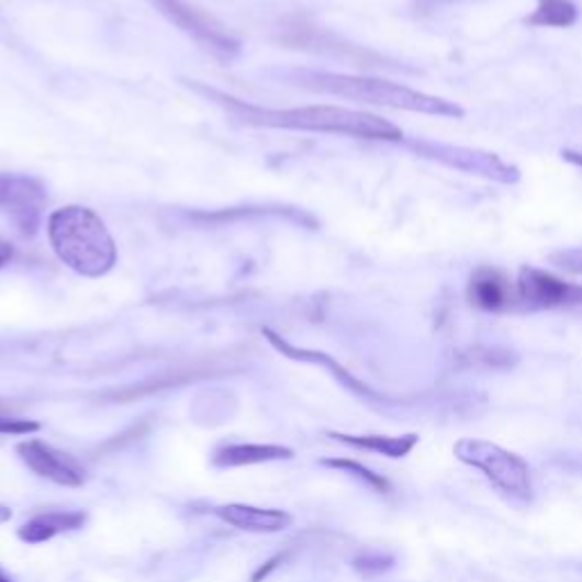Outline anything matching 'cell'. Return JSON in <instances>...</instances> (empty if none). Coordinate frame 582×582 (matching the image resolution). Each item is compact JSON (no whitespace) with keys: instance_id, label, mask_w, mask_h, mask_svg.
<instances>
[{"instance_id":"16","label":"cell","mask_w":582,"mask_h":582,"mask_svg":"<svg viewBox=\"0 0 582 582\" xmlns=\"http://www.w3.org/2000/svg\"><path fill=\"white\" fill-rule=\"evenodd\" d=\"M548 262L556 265L558 269H562V271H567V273L582 276V246L551 253V255H548Z\"/></svg>"},{"instance_id":"13","label":"cell","mask_w":582,"mask_h":582,"mask_svg":"<svg viewBox=\"0 0 582 582\" xmlns=\"http://www.w3.org/2000/svg\"><path fill=\"white\" fill-rule=\"evenodd\" d=\"M328 437L344 441L355 448H365L380 452L387 458H405L407 452L416 446V435H405V437H382V435H342V433H328Z\"/></svg>"},{"instance_id":"3","label":"cell","mask_w":582,"mask_h":582,"mask_svg":"<svg viewBox=\"0 0 582 582\" xmlns=\"http://www.w3.org/2000/svg\"><path fill=\"white\" fill-rule=\"evenodd\" d=\"M250 116L260 119L267 125L294 127V131L331 133V135H346V137L373 139V142H403V131L392 121L369 112H358L337 105H310L294 110H278V112H253Z\"/></svg>"},{"instance_id":"6","label":"cell","mask_w":582,"mask_h":582,"mask_svg":"<svg viewBox=\"0 0 582 582\" xmlns=\"http://www.w3.org/2000/svg\"><path fill=\"white\" fill-rule=\"evenodd\" d=\"M16 452H19L21 462L32 473L59 484V488L76 490V488H82L87 480L85 467L76 458H71L69 452H61L40 439H25L16 444Z\"/></svg>"},{"instance_id":"19","label":"cell","mask_w":582,"mask_h":582,"mask_svg":"<svg viewBox=\"0 0 582 582\" xmlns=\"http://www.w3.org/2000/svg\"><path fill=\"white\" fill-rule=\"evenodd\" d=\"M278 562H282V558H273V560H269L265 567L257 569V573L253 575V582H262V578H267V575L278 567Z\"/></svg>"},{"instance_id":"10","label":"cell","mask_w":582,"mask_h":582,"mask_svg":"<svg viewBox=\"0 0 582 582\" xmlns=\"http://www.w3.org/2000/svg\"><path fill=\"white\" fill-rule=\"evenodd\" d=\"M516 296L528 307L569 305V282L548 271L524 267L519 280H516Z\"/></svg>"},{"instance_id":"7","label":"cell","mask_w":582,"mask_h":582,"mask_svg":"<svg viewBox=\"0 0 582 582\" xmlns=\"http://www.w3.org/2000/svg\"><path fill=\"white\" fill-rule=\"evenodd\" d=\"M44 199V187L37 180L0 174V212L21 223L23 231L37 225Z\"/></svg>"},{"instance_id":"23","label":"cell","mask_w":582,"mask_h":582,"mask_svg":"<svg viewBox=\"0 0 582 582\" xmlns=\"http://www.w3.org/2000/svg\"><path fill=\"white\" fill-rule=\"evenodd\" d=\"M0 582H12V580H10V578H5L3 573H0Z\"/></svg>"},{"instance_id":"11","label":"cell","mask_w":582,"mask_h":582,"mask_svg":"<svg viewBox=\"0 0 582 582\" xmlns=\"http://www.w3.org/2000/svg\"><path fill=\"white\" fill-rule=\"evenodd\" d=\"M87 524V514L76 510H48L42 512L37 516H32L27 524H23L19 528V539L25 544H44L51 541L53 537L61 535V533H71V530H80Z\"/></svg>"},{"instance_id":"1","label":"cell","mask_w":582,"mask_h":582,"mask_svg":"<svg viewBox=\"0 0 582 582\" xmlns=\"http://www.w3.org/2000/svg\"><path fill=\"white\" fill-rule=\"evenodd\" d=\"M301 85L312 91L339 96V99H348L355 103L428 114V116H444V119L465 116V108L458 105L456 101L439 99V96L418 91L405 85H396L390 80L344 76V74H303Z\"/></svg>"},{"instance_id":"8","label":"cell","mask_w":582,"mask_h":582,"mask_svg":"<svg viewBox=\"0 0 582 582\" xmlns=\"http://www.w3.org/2000/svg\"><path fill=\"white\" fill-rule=\"evenodd\" d=\"M212 514L219 516L223 524H228L244 533H282L294 524V516L284 510L273 507H255V505H216L212 507Z\"/></svg>"},{"instance_id":"5","label":"cell","mask_w":582,"mask_h":582,"mask_svg":"<svg viewBox=\"0 0 582 582\" xmlns=\"http://www.w3.org/2000/svg\"><path fill=\"white\" fill-rule=\"evenodd\" d=\"M418 155L441 161V165L458 169L471 176L488 178L501 184H514L519 180V169L507 165L496 153L478 150V148H465V146H450L439 142H412L410 144Z\"/></svg>"},{"instance_id":"17","label":"cell","mask_w":582,"mask_h":582,"mask_svg":"<svg viewBox=\"0 0 582 582\" xmlns=\"http://www.w3.org/2000/svg\"><path fill=\"white\" fill-rule=\"evenodd\" d=\"M42 428V424L30 422V418L0 416V435H32Z\"/></svg>"},{"instance_id":"20","label":"cell","mask_w":582,"mask_h":582,"mask_svg":"<svg viewBox=\"0 0 582 582\" xmlns=\"http://www.w3.org/2000/svg\"><path fill=\"white\" fill-rule=\"evenodd\" d=\"M562 157L569 161V165L582 169V153L580 150H562Z\"/></svg>"},{"instance_id":"15","label":"cell","mask_w":582,"mask_h":582,"mask_svg":"<svg viewBox=\"0 0 582 582\" xmlns=\"http://www.w3.org/2000/svg\"><path fill=\"white\" fill-rule=\"evenodd\" d=\"M323 465H326V467H333V469H339V471H344V473H348V475L360 478L362 482H367L369 488H373L376 492H382V494H384V492H390V482H387L384 478H380L378 473L369 471L367 467L358 465V462H352V460H323Z\"/></svg>"},{"instance_id":"21","label":"cell","mask_w":582,"mask_h":582,"mask_svg":"<svg viewBox=\"0 0 582 582\" xmlns=\"http://www.w3.org/2000/svg\"><path fill=\"white\" fill-rule=\"evenodd\" d=\"M569 303H582V284L569 282Z\"/></svg>"},{"instance_id":"4","label":"cell","mask_w":582,"mask_h":582,"mask_svg":"<svg viewBox=\"0 0 582 582\" xmlns=\"http://www.w3.org/2000/svg\"><path fill=\"white\" fill-rule=\"evenodd\" d=\"M456 452L462 462L480 469L503 492L516 496H526L530 492L528 465L514 452L482 439H462L456 446Z\"/></svg>"},{"instance_id":"12","label":"cell","mask_w":582,"mask_h":582,"mask_svg":"<svg viewBox=\"0 0 582 582\" xmlns=\"http://www.w3.org/2000/svg\"><path fill=\"white\" fill-rule=\"evenodd\" d=\"M291 458H294V450L278 444H233L216 448L212 456V465L219 469H233V467H250V465H265Z\"/></svg>"},{"instance_id":"14","label":"cell","mask_w":582,"mask_h":582,"mask_svg":"<svg viewBox=\"0 0 582 582\" xmlns=\"http://www.w3.org/2000/svg\"><path fill=\"white\" fill-rule=\"evenodd\" d=\"M578 21L573 0H537V10L526 16L530 27H571Z\"/></svg>"},{"instance_id":"2","label":"cell","mask_w":582,"mask_h":582,"mask_svg":"<svg viewBox=\"0 0 582 582\" xmlns=\"http://www.w3.org/2000/svg\"><path fill=\"white\" fill-rule=\"evenodd\" d=\"M48 239L59 260L74 271L99 278L116 262V246L101 216L87 208H61L48 219Z\"/></svg>"},{"instance_id":"22","label":"cell","mask_w":582,"mask_h":582,"mask_svg":"<svg viewBox=\"0 0 582 582\" xmlns=\"http://www.w3.org/2000/svg\"><path fill=\"white\" fill-rule=\"evenodd\" d=\"M10 519H12V510L5 505H0V524H5Z\"/></svg>"},{"instance_id":"9","label":"cell","mask_w":582,"mask_h":582,"mask_svg":"<svg viewBox=\"0 0 582 582\" xmlns=\"http://www.w3.org/2000/svg\"><path fill=\"white\" fill-rule=\"evenodd\" d=\"M467 299L482 312H503L514 305L510 278L496 267H478L467 287Z\"/></svg>"},{"instance_id":"18","label":"cell","mask_w":582,"mask_h":582,"mask_svg":"<svg viewBox=\"0 0 582 582\" xmlns=\"http://www.w3.org/2000/svg\"><path fill=\"white\" fill-rule=\"evenodd\" d=\"M14 257V248L10 242H5L3 237H0V267H5L10 260Z\"/></svg>"}]
</instances>
